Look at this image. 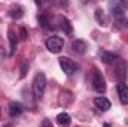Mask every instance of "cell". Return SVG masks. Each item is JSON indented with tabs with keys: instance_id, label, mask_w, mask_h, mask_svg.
<instances>
[{
	"instance_id": "6da1fadb",
	"label": "cell",
	"mask_w": 128,
	"mask_h": 127,
	"mask_svg": "<svg viewBox=\"0 0 128 127\" xmlns=\"http://www.w3.org/2000/svg\"><path fill=\"white\" fill-rule=\"evenodd\" d=\"M46 88V75L43 72H37L33 79V93L36 99H42Z\"/></svg>"
},
{
	"instance_id": "7a4b0ae2",
	"label": "cell",
	"mask_w": 128,
	"mask_h": 127,
	"mask_svg": "<svg viewBox=\"0 0 128 127\" xmlns=\"http://www.w3.org/2000/svg\"><path fill=\"white\" fill-rule=\"evenodd\" d=\"M91 84H92V88L96 90L98 94H103L106 91V79L104 76L98 72V70H92V76H91Z\"/></svg>"
},
{
	"instance_id": "3957f363",
	"label": "cell",
	"mask_w": 128,
	"mask_h": 127,
	"mask_svg": "<svg viewBox=\"0 0 128 127\" xmlns=\"http://www.w3.org/2000/svg\"><path fill=\"white\" fill-rule=\"evenodd\" d=\"M63 46H64V40L61 37H58V36H51V37L46 40V48H48V51L52 52V54H58V52L63 49Z\"/></svg>"
},
{
	"instance_id": "277c9868",
	"label": "cell",
	"mask_w": 128,
	"mask_h": 127,
	"mask_svg": "<svg viewBox=\"0 0 128 127\" xmlns=\"http://www.w3.org/2000/svg\"><path fill=\"white\" fill-rule=\"evenodd\" d=\"M60 67L63 69V72L66 75H73L78 69V64L68 57H61L60 58Z\"/></svg>"
},
{
	"instance_id": "5b68a950",
	"label": "cell",
	"mask_w": 128,
	"mask_h": 127,
	"mask_svg": "<svg viewBox=\"0 0 128 127\" xmlns=\"http://www.w3.org/2000/svg\"><path fill=\"white\" fill-rule=\"evenodd\" d=\"M58 26H60V29H61L66 34H72V33H73V26H72L70 20H68L67 17H64V15H60V17H58Z\"/></svg>"
},
{
	"instance_id": "8992f818",
	"label": "cell",
	"mask_w": 128,
	"mask_h": 127,
	"mask_svg": "<svg viewBox=\"0 0 128 127\" xmlns=\"http://www.w3.org/2000/svg\"><path fill=\"white\" fill-rule=\"evenodd\" d=\"M94 105H96L100 111H109L110 106H112L110 100H109L107 97H103V96H98V97L94 99Z\"/></svg>"
},
{
	"instance_id": "52a82bcc",
	"label": "cell",
	"mask_w": 128,
	"mask_h": 127,
	"mask_svg": "<svg viewBox=\"0 0 128 127\" xmlns=\"http://www.w3.org/2000/svg\"><path fill=\"white\" fill-rule=\"evenodd\" d=\"M118 96H119V100L122 105H128V87L127 84L121 82L118 84Z\"/></svg>"
},
{
	"instance_id": "ba28073f",
	"label": "cell",
	"mask_w": 128,
	"mask_h": 127,
	"mask_svg": "<svg viewBox=\"0 0 128 127\" xmlns=\"http://www.w3.org/2000/svg\"><path fill=\"white\" fill-rule=\"evenodd\" d=\"M24 112V106L20 102H10L9 103V114L10 117H18Z\"/></svg>"
},
{
	"instance_id": "9c48e42d",
	"label": "cell",
	"mask_w": 128,
	"mask_h": 127,
	"mask_svg": "<svg viewBox=\"0 0 128 127\" xmlns=\"http://www.w3.org/2000/svg\"><path fill=\"white\" fill-rule=\"evenodd\" d=\"M100 60L103 63L109 64V63H116L119 60V57L116 54H112V52H106V51H101L100 52Z\"/></svg>"
},
{
	"instance_id": "30bf717a",
	"label": "cell",
	"mask_w": 128,
	"mask_h": 127,
	"mask_svg": "<svg viewBox=\"0 0 128 127\" xmlns=\"http://www.w3.org/2000/svg\"><path fill=\"white\" fill-rule=\"evenodd\" d=\"M86 48H88V45H86V42L82 40V39H76V40L73 42V49H74V52H78V54H85V52H86Z\"/></svg>"
},
{
	"instance_id": "8fae6325",
	"label": "cell",
	"mask_w": 128,
	"mask_h": 127,
	"mask_svg": "<svg viewBox=\"0 0 128 127\" xmlns=\"http://www.w3.org/2000/svg\"><path fill=\"white\" fill-rule=\"evenodd\" d=\"M57 123L60 124V127H68L70 123H72V118L67 112H61L57 115Z\"/></svg>"
},
{
	"instance_id": "7c38bea8",
	"label": "cell",
	"mask_w": 128,
	"mask_h": 127,
	"mask_svg": "<svg viewBox=\"0 0 128 127\" xmlns=\"http://www.w3.org/2000/svg\"><path fill=\"white\" fill-rule=\"evenodd\" d=\"M9 15L15 20H20L22 15H24V9L20 6V5H12L10 9H9Z\"/></svg>"
},
{
	"instance_id": "4fadbf2b",
	"label": "cell",
	"mask_w": 128,
	"mask_h": 127,
	"mask_svg": "<svg viewBox=\"0 0 128 127\" xmlns=\"http://www.w3.org/2000/svg\"><path fill=\"white\" fill-rule=\"evenodd\" d=\"M8 34H9V42H10V55H14L15 51H16V42H18V39H16V34H15V32L12 29H9Z\"/></svg>"
},
{
	"instance_id": "5bb4252c",
	"label": "cell",
	"mask_w": 128,
	"mask_h": 127,
	"mask_svg": "<svg viewBox=\"0 0 128 127\" xmlns=\"http://www.w3.org/2000/svg\"><path fill=\"white\" fill-rule=\"evenodd\" d=\"M115 23L119 29H125L128 26V20L125 18V15H121V17H115Z\"/></svg>"
},
{
	"instance_id": "9a60e30c",
	"label": "cell",
	"mask_w": 128,
	"mask_h": 127,
	"mask_svg": "<svg viewBox=\"0 0 128 127\" xmlns=\"http://www.w3.org/2000/svg\"><path fill=\"white\" fill-rule=\"evenodd\" d=\"M39 23H40V26H42L43 29H49L51 21H49L48 15H39Z\"/></svg>"
},
{
	"instance_id": "2e32d148",
	"label": "cell",
	"mask_w": 128,
	"mask_h": 127,
	"mask_svg": "<svg viewBox=\"0 0 128 127\" xmlns=\"http://www.w3.org/2000/svg\"><path fill=\"white\" fill-rule=\"evenodd\" d=\"M96 20L101 24V26H106V18H104V12L101 9H97L96 11Z\"/></svg>"
},
{
	"instance_id": "e0dca14e",
	"label": "cell",
	"mask_w": 128,
	"mask_h": 127,
	"mask_svg": "<svg viewBox=\"0 0 128 127\" xmlns=\"http://www.w3.org/2000/svg\"><path fill=\"white\" fill-rule=\"evenodd\" d=\"M26 73H27V61L22 63V67H21V78H24Z\"/></svg>"
},
{
	"instance_id": "ac0fdd59",
	"label": "cell",
	"mask_w": 128,
	"mask_h": 127,
	"mask_svg": "<svg viewBox=\"0 0 128 127\" xmlns=\"http://www.w3.org/2000/svg\"><path fill=\"white\" fill-rule=\"evenodd\" d=\"M42 127H54V126H52V123H51L49 120H45V121H43V126H42Z\"/></svg>"
},
{
	"instance_id": "d6986e66",
	"label": "cell",
	"mask_w": 128,
	"mask_h": 127,
	"mask_svg": "<svg viewBox=\"0 0 128 127\" xmlns=\"http://www.w3.org/2000/svg\"><path fill=\"white\" fill-rule=\"evenodd\" d=\"M3 127H14L12 124H6V126H3Z\"/></svg>"
},
{
	"instance_id": "ffe728a7",
	"label": "cell",
	"mask_w": 128,
	"mask_h": 127,
	"mask_svg": "<svg viewBox=\"0 0 128 127\" xmlns=\"http://www.w3.org/2000/svg\"><path fill=\"white\" fill-rule=\"evenodd\" d=\"M104 127H110V124H104Z\"/></svg>"
}]
</instances>
